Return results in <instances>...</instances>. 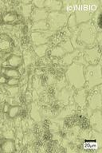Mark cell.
<instances>
[{"instance_id":"cell-12","label":"cell","mask_w":102,"mask_h":153,"mask_svg":"<svg viewBox=\"0 0 102 153\" xmlns=\"http://www.w3.org/2000/svg\"><path fill=\"white\" fill-rule=\"evenodd\" d=\"M48 14H49V12L45 8H34L32 10L31 16L32 21L34 22H36L46 20Z\"/></svg>"},{"instance_id":"cell-21","label":"cell","mask_w":102,"mask_h":153,"mask_svg":"<svg viewBox=\"0 0 102 153\" xmlns=\"http://www.w3.org/2000/svg\"><path fill=\"white\" fill-rule=\"evenodd\" d=\"M67 25H68V27H69L70 30H74L78 26V25H77V23L76 18H75L74 14H70V15L68 17Z\"/></svg>"},{"instance_id":"cell-20","label":"cell","mask_w":102,"mask_h":153,"mask_svg":"<svg viewBox=\"0 0 102 153\" xmlns=\"http://www.w3.org/2000/svg\"><path fill=\"white\" fill-rule=\"evenodd\" d=\"M49 49V45L48 44H43V45H37L34 47V52L38 57H43L45 54V53Z\"/></svg>"},{"instance_id":"cell-6","label":"cell","mask_w":102,"mask_h":153,"mask_svg":"<svg viewBox=\"0 0 102 153\" xmlns=\"http://www.w3.org/2000/svg\"><path fill=\"white\" fill-rule=\"evenodd\" d=\"M87 104L91 111L101 109V85L96 86L87 94Z\"/></svg>"},{"instance_id":"cell-23","label":"cell","mask_w":102,"mask_h":153,"mask_svg":"<svg viewBox=\"0 0 102 153\" xmlns=\"http://www.w3.org/2000/svg\"><path fill=\"white\" fill-rule=\"evenodd\" d=\"M19 111H20V108L19 106H11L10 107V109L8 111V116L10 118H15V117L19 115Z\"/></svg>"},{"instance_id":"cell-11","label":"cell","mask_w":102,"mask_h":153,"mask_svg":"<svg viewBox=\"0 0 102 153\" xmlns=\"http://www.w3.org/2000/svg\"><path fill=\"white\" fill-rule=\"evenodd\" d=\"M87 94L88 91L86 88L77 89V93L74 95V100L81 108H85L87 105Z\"/></svg>"},{"instance_id":"cell-4","label":"cell","mask_w":102,"mask_h":153,"mask_svg":"<svg viewBox=\"0 0 102 153\" xmlns=\"http://www.w3.org/2000/svg\"><path fill=\"white\" fill-rule=\"evenodd\" d=\"M85 88L87 91L90 90L96 86L101 85V62L96 65H88L85 67Z\"/></svg>"},{"instance_id":"cell-16","label":"cell","mask_w":102,"mask_h":153,"mask_svg":"<svg viewBox=\"0 0 102 153\" xmlns=\"http://www.w3.org/2000/svg\"><path fill=\"white\" fill-rule=\"evenodd\" d=\"M15 150V143L12 139H7L2 144L3 152H13Z\"/></svg>"},{"instance_id":"cell-17","label":"cell","mask_w":102,"mask_h":153,"mask_svg":"<svg viewBox=\"0 0 102 153\" xmlns=\"http://www.w3.org/2000/svg\"><path fill=\"white\" fill-rule=\"evenodd\" d=\"M47 30H49V26H48L46 20L34 22L32 26H31V30L32 31H44Z\"/></svg>"},{"instance_id":"cell-1","label":"cell","mask_w":102,"mask_h":153,"mask_svg":"<svg viewBox=\"0 0 102 153\" xmlns=\"http://www.w3.org/2000/svg\"><path fill=\"white\" fill-rule=\"evenodd\" d=\"M98 29L92 21L80 24L74 31L73 38L76 40L75 48H92L97 43Z\"/></svg>"},{"instance_id":"cell-28","label":"cell","mask_w":102,"mask_h":153,"mask_svg":"<svg viewBox=\"0 0 102 153\" xmlns=\"http://www.w3.org/2000/svg\"><path fill=\"white\" fill-rule=\"evenodd\" d=\"M7 77L5 75L0 76V84H7Z\"/></svg>"},{"instance_id":"cell-10","label":"cell","mask_w":102,"mask_h":153,"mask_svg":"<svg viewBox=\"0 0 102 153\" xmlns=\"http://www.w3.org/2000/svg\"><path fill=\"white\" fill-rule=\"evenodd\" d=\"M91 127L93 128L96 131L101 133L102 131V118H101V109H98L93 111L92 115L89 118Z\"/></svg>"},{"instance_id":"cell-3","label":"cell","mask_w":102,"mask_h":153,"mask_svg":"<svg viewBox=\"0 0 102 153\" xmlns=\"http://www.w3.org/2000/svg\"><path fill=\"white\" fill-rule=\"evenodd\" d=\"M66 76L70 85L76 89L85 88V65L76 62L69 65L66 72Z\"/></svg>"},{"instance_id":"cell-7","label":"cell","mask_w":102,"mask_h":153,"mask_svg":"<svg viewBox=\"0 0 102 153\" xmlns=\"http://www.w3.org/2000/svg\"><path fill=\"white\" fill-rule=\"evenodd\" d=\"M74 48L72 45L70 39L62 41V42L58 43V45H56L50 50V56L55 57H62L67 53L73 52Z\"/></svg>"},{"instance_id":"cell-27","label":"cell","mask_w":102,"mask_h":153,"mask_svg":"<svg viewBox=\"0 0 102 153\" xmlns=\"http://www.w3.org/2000/svg\"><path fill=\"white\" fill-rule=\"evenodd\" d=\"M44 2L45 1H34L32 3L35 6L36 8H44Z\"/></svg>"},{"instance_id":"cell-9","label":"cell","mask_w":102,"mask_h":153,"mask_svg":"<svg viewBox=\"0 0 102 153\" xmlns=\"http://www.w3.org/2000/svg\"><path fill=\"white\" fill-rule=\"evenodd\" d=\"M55 32L47 30L44 31H33L31 33V40L35 46L37 45L47 44L49 42V38Z\"/></svg>"},{"instance_id":"cell-26","label":"cell","mask_w":102,"mask_h":153,"mask_svg":"<svg viewBox=\"0 0 102 153\" xmlns=\"http://www.w3.org/2000/svg\"><path fill=\"white\" fill-rule=\"evenodd\" d=\"M19 83V78H9L7 80V85L10 86H15Z\"/></svg>"},{"instance_id":"cell-14","label":"cell","mask_w":102,"mask_h":153,"mask_svg":"<svg viewBox=\"0 0 102 153\" xmlns=\"http://www.w3.org/2000/svg\"><path fill=\"white\" fill-rule=\"evenodd\" d=\"M80 54H81V51L79 50H74L73 52L67 53H66V54L62 57L61 62H62V64L69 65H71L72 63H74V61L77 60V57H78Z\"/></svg>"},{"instance_id":"cell-2","label":"cell","mask_w":102,"mask_h":153,"mask_svg":"<svg viewBox=\"0 0 102 153\" xmlns=\"http://www.w3.org/2000/svg\"><path fill=\"white\" fill-rule=\"evenodd\" d=\"M101 2L98 1H82L77 2L74 15L77 25L89 22L93 19L94 13L100 7Z\"/></svg>"},{"instance_id":"cell-15","label":"cell","mask_w":102,"mask_h":153,"mask_svg":"<svg viewBox=\"0 0 102 153\" xmlns=\"http://www.w3.org/2000/svg\"><path fill=\"white\" fill-rule=\"evenodd\" d=\"M22 62V57H19V55L13 54L11 56H10L9 58L7 60V62H5V64H7L10 68H17V67L20 66Z\"/></svg>"},{"instance_id":"cell-29","label":"cell","mask_w":102,"mask_h":153,"mask_svg":"<svg viewBox=\"0 0 102 153\" xmlns=\"http://www.w3.org/2000/svg\"><path fill=\"white\" fill-rule=\"evenodd\" d=\"M10 109V106L8 105H5L4 106V109H3V111H4V112H8Z\"/></svg>"},{"instance_id":"cell-13","label":"cell","mask_w":102,"mask_h":153,"mask_svg":"<svg viewBox=\"0 0 102 153\" xmlns=\"http://www.w3.org/2000/svg\"><path fill=\"white\" fill-rule=\"evenodd\" d=\"M62 7H63V4L61 1L49 0V1H45L44 2V8L48 12L60 11L61 10H62Z\"/></svg>"},{"instance_id":"cell-24","label":"cell","mask_w":102,"mask_h":153,"mask_svg":"<svg viewBox=\"0 0 102 153\" xmlns=\"http://www.w3.org/2000/svg\"><path fill=\"white\" fill-rule=\"evenodd\" d=\"M98 148H100V144L98 143V141H89V142H86L85 143V148L91 150V149H98Z\"/></svg>"},{"instance_id":"cell-25","label":"cell","mask_w":102,"mask_h":153,"mask_svg":"<svg viewBox=\"0 0 102 153\" xmlns=\"http://www.w3.org/2000/svg\"><path fill=\"white\" fill-rule=\"evenodd\" d=\"M32 10H33V9H32V7H31V4H28V5H25V6H23V8H22V13H23L24 16L25 17H29L31 16V13H32Z\"/></svg>"},{"instance_id":"cell-22","label":"cell","mask_w":102,"mask_h":153,"mask_svg":"<svg viewBox=\"0 0 102 153\" xmlns=\"http://www.w3.org/2000/svg\"><path fill=\"white\" fill-rule=\"evenodd\" d=\"M2 19L6 23H12V22H14L17 21L18 17L14 13H7V14L3 15Z\"/></svg>"},{"instance_id":"cell-5","label":"cell","mask_w":102,"mask_h":153,"mask_svg":"<svg viewBox=\"0 0 102 153\" xmlns=\"http://www.w3.org/2000/svg\"><path fill=\"white\" fill-rule=\"evenodd\" d=\"M68 16L65 13L60 11L49 12L48 14L47 21L49 30L56 32L59 30L62 27H64L67 24Z\"/></svg>"},{"instance_id":"cell-8","label":"cell","mask_w":102,"mask_h":153,"mask_svg":"<svg viewBox=\"0 0 102 153\" xmlns=\"http://www.w3.org/2000/svg\"><path fill=\"white\" fill-rule=\"evenodd\" d=\"M83 57L87 65H96L101 62V48L95 45L85 50Z\"/></svg>"},{"instance_id":"cell-18","label":"cell","mask_w":102,"mask_h":153,"mask_svg":"<svg viewBox=\"0 0 102 153\" xmlns=\"http://www.w3.org/2000/svg\"><path fill=\"white\" fill-rule=\"evenodd\" d=\"M3 75L7 76V78H19L20 73L18 69L14 68H7L3 71Z\"/></svg>"},{"instance_id":"cell-19","label":"cell","mask_w":102,"mask_h":153,"mask_svg":"<svg viewBox=\"0 0 102 153\" xmlns=\"http://www.w3.org/2000/svg\"><path fill=\"white\" fill-rule=\"evenodd\" d=\"M11 46V42L9 38L1 37L0 38V51H7Z\"/></svg>"}]
</instances>
